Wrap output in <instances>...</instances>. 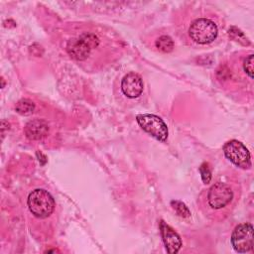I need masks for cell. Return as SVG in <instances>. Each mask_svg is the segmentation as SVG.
<instances>
[{"label":"cell","instance_id":"1","mask_svg":"<svg viewBox=\"0 0 254 254\" xmlns=\"http://www.w3.org/2000/svg\"><path fill=\"white\" fill-rule=\"evenodd\" d=\"M28 206L32 214L38 218H46L55 209L53 196L45 190H34L28 196Z\"/></svg>","mask_w":254,"mask_h":254},{"label":"cell","instance_id":"2","mask_svg":"<svg viewBox=\"0 0 254 254\" xmlns=\"http://www.w3.org/2000/svg\"><path fill=\"white\" fill-rule=\"evenodd\" d=\"M99 44V39L92 33L81 34L76 39H72L67 43V54L75 61H84L88 58L92 49Z\"/></svg>","mask_w":254,"mask_h":254},{"label":"cell","instance_id":"3","mask_svg":"<svg viewBox=\"0 0 254 254\" xmlns=\"http://www.w3.org/2000/svg\"><path fill=\"white\" fill-rule=\"evenodd\" d=\"M217 27L214 22L205 18L194 20L189 28V35L190 39L201 45L214 41L217 36Z\"/></svg>","mask_w":254,"mask_h":254},{"label":"cell","instance_id":"4","mask_svg":"<svg viewBox=\"0 0 254 254\" xmlns=\"http://www.w3.org/2000/svg\"><path fill=\"white\" fill-rule=\"evenodd\" d=\"M225 157L235 166L242 169H249L251 167L250 153L247 148L237 140H230L223 146Z\"/></svg>","mask_w":254,"mask_h":254},{"label":"cell","instance_id":"5","mask_svg":"<svg viewBox=\"0 0 254 254\" xmlns=\"http://www.w3.org/2000/svg\"><path fill=\"white\" fill-rule=\"evenodd\" d=\"M141 128L159 141H166L168 128L166 123L159 116L153 114H139L136 117Z\"/></svg>","mask_w":254,"mask_h":254},{"label":"cell","instance_id":"6","mask_svg":"<svg viewBox=\"0 0 254 254\" xmlns=\"http://www.w3.org/2000/svg\"><path fill=\"white\" fill-rule=\"evenodd\" d=\"M207 202L212 209H220L230 203L233 198V192L225 183H215L207 191Z\"/></svg>","mask_w":254,"mask_h":254},{"label":"cell","instance_id":"7","mask_svg":"<svg viewBox=\"0 0 254 254\" xmlns=\"http://www.w3.org/2000/svg\"><path fill=\"white\" fill-rule=\"evenodd\" d=\"M231 244L238 253H246L253 248V226L242 223L235 227L231 235Z\"/></svg>","mask_w":254,"mask_h":254},{"label":"cell","instance_id":"8","mask_svg":"<svg viewBox=\"0 0 254 254\" xmlns=\"http://www.w3.org/2000/svg\"><path fill=\"white\" fill-rule=\"evenodd\" d=\"M122 92L129 98L138 97L143 91V81L136 72L127 73L121 81Z\"/></svg>","mask_w":254,"mask_h":254},{"label":"cell","instance_id":"9","mask_svg":"<svg viewBox=\"0 0 254 254\" xmlns=\"http://www.w3.org/2000/svg\"><path fill=\"white\" fill-rule=\"evenodd\" d=\"M160 231L167 251L172 254L177 253L182 246V240L178 233L163 220L160 222Z\"/></svg>","mask_w":254,"mask_h":254},{"label":"cell","instance_id":"10","mask_svg":"<svg viewBox=\"0 0 254 254\" xmlns=\"http://www.w3.org/2000/svg\"><path fill=\"white\" fill-rule=\"evenodd\" d=\"M24 131L28 139L40 140L48 135L49 125L43 119H34L26 124Z\"/></svg>","mask_w":254,"mask_h":254},{"label":"cell","instance_id":"11","mask_svg":"<svg viewBox=\"0 0 254 254\" xmlns=\"http://www.w3.org/2000/svg\"><path fill=\"white\" fill-rule=\"evenodd\" d=\"M156 48L163 53H170L174 50V42L171 37L167 35H163L159 37V39L155 43Z\"/></svg>","mask_w":254,"mask_h":254},{"label":"cell","instance_id":"12","mask_svg":"<svg viewBox=\"0 0 254 254\" xmlns=\"http://www.w3.org/2000/svg\"><path fill=\"white\" fill-rule=\"evenodd\" d=\"M15 109L21 115H30L35 109V104L29 99H21L16 103Z\"/></svg>","mask_w":254,"mask_h":254},{"label":"cell","instance_id":"13","mask_svg":"<svg viewBox=\"0 0 254 254\" xmlns=\"http://www.w3.org/2000/svg\"><path fill=\"white\" fill-rule=\"evenodd\" d=\"M171 205L179 216L186 218L190 215V212L188 206L184 202H182L180 200H172Z\"/></svg>","mask_w":254,"mask_h":254},{"label":"cell","instance_id":"14","mask_svg":"<svg viewBox=\"0 0 254 254\" xmlns=\"http://www.w3.org/2000/svg\"><path fill=\"white\" fill-rule=\"evenodd\" d=\"M228 34H229V37L231 39H233L234 41H237L239 42L240 44L246 46V45H249V42L247 40V38L245 37V35L243 34V32H241L239 29H237L236 27H231L229 30H228Z\"/></svg>","mask_w":254,"mask_h":254},{"label":"cell","instance_id":"15","mask_svg":"<svg viewBox=\"0 0 254 254\" xmlns=\"http://www.w3.org/2000/svg\"><path fill=\"white\" fill-rule=\"evenodd\" d=\"M199 173L201 175L202 182L204 184H208L210 182V180H211V172H210V168H209L207 163H203L199 167Z\"/></svg>","mask_w":254,"mask_h":254},{"label":"cell","instance_id":"16","mask_svg":"<svg viewBox=\"0 0 254 254\" xmlns=\"http://www.w3.org/2000/svg\"><path fill=\"white\" fill-rule=\"evenodd\" d=\"M253 55H249L243 64V69L250 76V78H253Z\"/></svg>","mask_w":254,"mask_h":254}]
</instances>
